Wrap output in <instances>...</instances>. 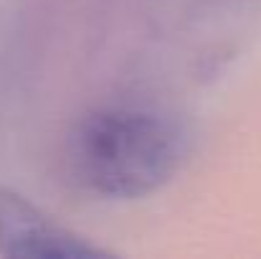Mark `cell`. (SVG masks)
<instances>
[{
	"label": "cell",
	"instance_id": "cell-2",
	"mask_svg": "<svg viewBox=\"0 0 261 259\" xmlns=\"http://www.w3.org/2000/svg\"><path fill=\"white\" fill-rule=\"evenodd\" d=\"M0 254L15 259H76L109 257L112 252L54 221L13 188L0 185Z\"/></svg>",
	"mask_w": 261,
	"mask_h": 259
},
{
	"label": "cell",
	"instance_id": "cell-1",
	"mask_svg": "<svg viewBox=\"0 0 261 259\" xmlns=\"http://www.w3.org/2000/svg\"><path fill=\"white\" fill-rule=\"evenodd\" d=\"M182 132L140 107L89 112L69 137L74 178L101 198H142L165 185L182 163Z\"/></svg>",
	"mask_w": 261,
	"mask_h": 259
}]
</instances>
